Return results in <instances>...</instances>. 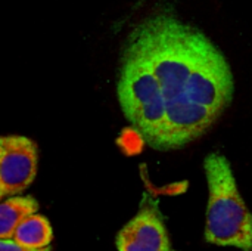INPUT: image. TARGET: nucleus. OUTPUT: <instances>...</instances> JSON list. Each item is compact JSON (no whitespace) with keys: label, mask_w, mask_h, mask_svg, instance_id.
I'll list each match as a JSON object with an SVG mask.
<instances>
[{"label":"nucleus","mask_w":252,"mask_h":251,"mask_svg":"<svg viewBox=\"0 0 252 251\" xmlns=\"http://www.w3.org/2000/svg\"><path fill=\"white\" fill-rule=\"evenodd\" d=\"M37 210L38 204L31 197H13L0 203V240H12L22 220Z\"/></svg>","instance_id":"nucleus-5"},{"label":"nucleus","mask_w":252,"mask_h":251,"mask_svg":"<svg viewBox=\"0 0 252 251\" xmlns=\"http://www.w3.org/2000/svg\"><path fill=\"white\" fill-rule=\"evenodd\" d=\"M53 232L49 220L40 215H31L18 226L12 241L28 250H44L52 243Z\"/></svg>","instance_id":"nucleus-6"},{"label":"nucleus","mask_w":252,"mask_h":251,"mask_svg":"<svg viewBox=\"0 0 252 251\" xmlns=\"http://www.w3.org/2000/svg\"><path fill=\"white\" fill-rule=\"evenodd\" d=\"M0 251H50V249H44V250H28V249H24V247L18 246L12 240H0Z\"/></svg>","instance_id":"nucleus-7"},{"label":"nucleus","mask_w":252,"mask_h":251,"mask_svg":"<svg viewBox=\"0 0 252 251\" xmlns=\"http://www.w3.org/2000/svg\"><path fill=\"white\" fill-rule=\"evenodd\" d=\"M204 167L210 188L205 240L251 251L252 215L241 198L229 161L220 154H210Z\"/></svg>","instance_id":"nucleus-2"},{"label":"nucleus","mask_w":252,"mask_h":251,"mask_svg":"<svg viewBox=\"0 0 252 251\" xmlns=\"http://www.w3.org/2000/svg\"><path fill=\"white\" fill-rule=\"evenodd\" d=\"M118 251H171L170 238L155 201H145L139 213L120 231Z\"/></svg>","instance_id":"nucleus-4"},{"label":"nucleus","mask_w":252,"mask_h":251,"mask_svg":"<svg viewBox=\"0 0 252 251\" xmlns=\"http://www.w3.org/2000/svg\"><path fill=\"white\" fill-rule=\"evenodd\" d=\"M0 201L22 194L37 173V148L24 136L0 138Z\"/></svg>","instance_id":"nucleus-3"},{"label":"nucleus","mask_w":252,"mask_h":251,"mask_svg":"<svg viewBox=\"0 0 252 251\" xmlns=\"http://www.w3.org/2000/svg\"><path fill=\"white\" fill-rule=\"evenodd\" d=\"M0 154H1V149H0Z\"/></svg>","instance_id":"nucleus-8"},{"label":"nucleus","mask_w":252,"mask_h":251,"mask_svg":"<svg viewBox=\"0 0 252 251\" xmlns=\"http://www.w3.org/2000/svg\"><path fill=\"white\" fill-rule=\"evenodd\" d=\"M121 109L146 145L168 151L202 136L227 108L233 77L199 30L158 13L130 34L120 65Z\"/></svg>","instance_id":"nucleus-1"}]
</instances>
